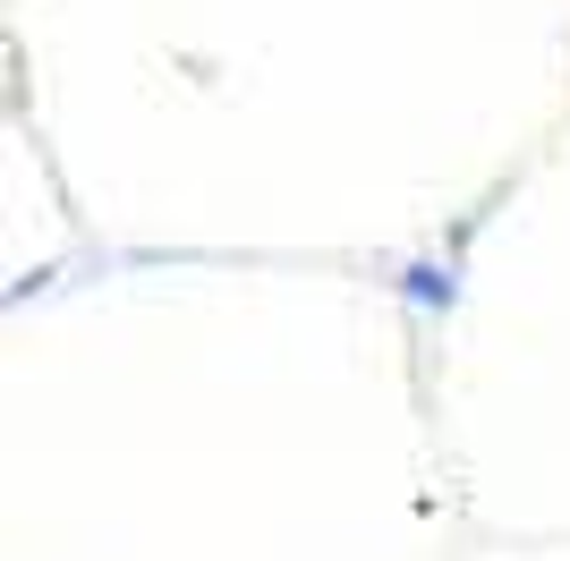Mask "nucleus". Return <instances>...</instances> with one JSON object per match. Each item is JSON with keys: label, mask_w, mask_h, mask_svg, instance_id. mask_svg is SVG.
I'll return each instance as SVG.
<instances>
[{"label": "nucleus", "mask_w": 570, "mask_h": 561, "mask_svg": "<svg viewBox=\"0 0 570 561\" xmlns=\"http://www.w3.org/2000/svg\"><path fill=\"white\" fill-rule=\"evenodd\" d=\"M409 289H417L426 306H443V298H452V273H434V264H417V273H409Z\"/></svg>", "instance_id": "1"}]
</instances>
